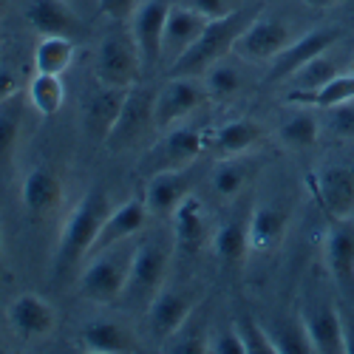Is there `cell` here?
Returning a JSON list of instances; mask_svg holds the SVG:
<instances>
[{
	"instance_id": "1",
	"label": "cell",
	"mask_w": 354,
	"mask_h": 354,
	"mask_svg": "<svg viewBox=\"0 0 354 354\" xmlns=\"http://www.w3.org/2000/svg\"><path fill=\"white\" fill-rule=\"evenodd\" d=\"M111 213V201L105 187H88L68 210L60 239H57V267H74L82 258L91 255V247L97 241V232Z\"/></svg>"
},
{
	"instance_id": "2",
	"label": "cell",
	"mask_w": 354,
	"mask_h": 354,
	"mask_svg": "<svg viewBox=\"0 0 354 354\" xmlns=\"http://www.w3.org/2000/svg\"><path fill=\"white\" fill-rule=\"evenodd\" d=\"M167 267H170V247H165L156 239L136 244L128 267V283L120 301H125L128 306L147 309L156 298V292L167 283Z\"/></svg>"
},
{
	"instance_id": "3",
	"label": "cell",
	"mask_w": 354,
	"mask_h": 354,
	"mask_svg": "<svg viewBox=\"0 0 354 354\" xmlns=\"http://www.w3.org/2000/svg\"><path fill=\"white\" fill-rule=\"evenodd\" d=\"M120 247L122 244L108 247V250H102V252L88 258L85 270L80 275V295L85 301L108 306V304H116L122 298L125 283H128V267H131L133 250L120 252Z\"/></svg>"
},
{
	"instance_id": "4",
	"label": "cell",
	"mask_w": 354,
	"mask_h": 354,
	"mask_svg": "<svg viewBox=\"0 0 354 354\" xmlns=\"http://www.w3.org/2000/svg\"><path fill=\"white\" fill-rule=\"evenodd\" d=\"M241 28L244 26H241L239 12L218 17V20H210L207 28L198 35V40L170 63L173 77H198V74H204L213 63L221 60L224 51H232V43H235V37H239Z\"/></svg>"
},
{
	"instance_id": "5",
	"label": "cell",
	"mask_w": 354,
	"mask_h": 354,
	"mask_svg": "<svg viewBox=\"0 0 354 354\" xmlns=\"http://www.w3.org/2000/svg\"><path fill=\"white\" fill-rule=\"evenodd\" d=\"M145 66L139 48L131 37V32H113L108 37H102L100 48H97V63H94V77L100 85L108 88H133L139 85Z\"/></svg>"
},
{
	"instance_id": "6",
	"label": "cell",
	"mask_w": 354,
	"mask_h": 354,
	"mask_svg": "<svg viewBox=\"0 0 354 354\" xmlns=\"http://www.w3.org/2000/svg\"><path fill=\"white\" fill-rule=\"evenodd\" d=\"M292 43L289 26L278 17H255L250 20L232 43V54L244 63H272L275 57Z\"/></svg>"
},
{
	"instance_id": "7",
	"label": "cell",
	"mask_w": 354,
	"mask_h": 354,
	"mask_svg": "<svg viewBox=\"0 0 354 354\" xmlns=\"http://www.w3.org/2000/svg\"><path fill=\"white\" fill-rule=\"evenodd\" d=\"M204 100H207V88H204V82H198L193 77L167 80L153 97V125H156V131L176 128L182 120H187Z\"/></svg>"
},
{
	"instance_id": "8",
	"label": "cell",
	"mask_w": 354,
	"mask_h": 354,
	"mask_svg": "<svg viewBox=\"0 0 354 354\" xmlns=\"http://www.w3.org/2000/svg\"><path fill=\"white\" fill-rule=\"evenodd\" d=\"M170 6L165 0H139V6L131 15V37L139 48L145 71H151L162 63L165 57V23H167Z\"/></svg>"
},
{
	"instance_id": "9",
	"label": "cell",
	"mask_w": 354,
	"mask_h": 354,
	"mask_svg": "<svg viewBox=\"0 0 354 354\" xmlns=\"http://www.w3.org/2000/svg\"><path fill=\"white\" fill-rule=\"evenodd\" d=\"M309 187L320 210L332 221L354 218V170L343 165L320 167L309 176Z\"/></svg>"
},
{
	"instance_id": "10",
	"label": "cell",
	"mask_w": 354,
	"mask_h": 354,
	"mask_svg": "<svg viewBox=\"0 0 354 354\" xmlns=\"http://www.w3.org/2000/svg\"><path fill=\"white\" fill-rule=\"evenodd\" d=\"M153 97L156 94H151L147 88H139V85L131 88L128 97H125V105H122L120 116H116V122L105 139L108 151H113V153L125 151V147L136 145L151 128H156L153 125Z\"/></svg>"
},
{
	"instance_id": "11",
	"label": "cell",
	"mask_w": 354,
	"mask_h": 354,
	"mask_svg": "<svg viewBox=\"0 0 354 354\" xmlns=\"http://www.w3.org/2000/svg\"><path fill=\"white\" fill-rule=\"evenodd\" d=\"M193 312H196L193 295L182 286L165 283L156 292V298L151 301V306L145 309V317H147V326H151V335L165 343L170 335H176L193 317Z\"/></svg>"
},
{
	"instance_id": "12",
	"label": "cell",
	"mask_w": 354,
	"mask_h": 354,
	"mask_svg": "<svg viewBox=\"0 0 354 354\" xmlns=\"http://www.w3.org/2000/svg\"><path fill=\"white\" fill-rule=\"evenodd\" d=\"M170 224H173V250L182 255H196L213 241L216 227L210 224L204 201L193 193L170 213Z\"/></svg>"
},
{
	"instance_id": "13",
	"label": "cell",
	"mask_w": 354,
	"mask_h": 354,
	"mask_svg": "<svg viewBox=\"0 0 354 354\" xmlns=\"http://www.w3.org/2000/svg\"><path fill=\"white\" fill-rule=\"evenodd\" d=\"M6 317L20 340H43L57 329V309L37 292H20L9 304Z\"/></svg>"
},
{
	"instance_id": "14",
	"label": "cell",
	"mask_w": 354,
	"mask_h": 354,
	"mask_svg": "<svg viewBox=\"0 0 354 354\" xmlns=\"http://www.w3.org/2000/svg\"><path fill=\"white\" fill-rule=\"evenodd\" d=\"M298 320L309 337L312 351L320 354H346L343 346V323H340V306L332 301H315L306 304L298 312Z\"/></svg>"
},
{
	"instance_id": "15",
	"label": "cell",
	"mask_w": 354,
	"mask_h": 354,
	"mask_svg": "<svg viewBox=\"0 0 354 354\" xmlns=\"http://www.w3.org/2000/svg\"><path fill=\"white\" fill-rule=\"evenodd\" d=\"M204 145H207V139H204L201 128H170L147 151L145 165L151 167V173L165 167H190L204 151Z\"/></svg>"
},
{
	"instance_id": "16",
	"label": "cell",
	"mask_w": 354,
	"mask_h": 354,
	"mask_svg": "<svg viewBox=\"0 0 354 354\" xmlns=\"http://www.w3.org/2000/svg\"><path fill=\"white\" fill-rule=\"evenodd\" d=\"M337 40H340V28H335V26H329V28H312V32L301 35L298 40H292L272 60L270 80L272 82L275 80H289L301 66H306L309 60H315V57H320V54H326Z\"/></svg>"
},
{
	"instance_id": "17",
	"label": "cell",
	"mask_w": 354,
	"mask_h": 354,
	"mask_svg": "<svg viewBox=\"0 0 354 354\" xmlns=\"http://www.w3.org/2000/svg\"><path fill=\"white\" fill-rule=\"evenodd\" d=\"M323 263L340 289H354V218H337L323 239Z\"/></svg>"
},
{
	"instance_id": "18",
	"label": "cell",
	"mask_w": 354,
	"mask_h": 354,
	"mask_svg": "<svg viewBox=\"0 0 354 354\" xmlns=\"http://www.w3.org/2000/svg\"><path fill=\"white\" fill-rule=\"evenodd\" d=\"M190 173L187 167H165L153 170L145 185V204L151 216H170L190 196Z\"/></svg>"
},
{
	"instance_id": "19",
	"label": "cell",
	"mask_w": 354,
	"mask_h": 354,
	"mask_svg": "<svg viewBox=\"0 0 354 354\" xmlns=\"http://www.w3.org/2000/svg\"><path fill=\"white\" fill-rule=\"evenodd\" d=\"M147 216L151 213H147L145 198H128L122 204H116V207H111V213L105 216V221H102V227L97 232L91 255H97V252H102L108 247H116V244H125L131 235H136L147 224Z\"/></svg>"
},
{
	"instance_id": "20",
	"label": "cell",
	"mask_w": 354,
	"mask_h": 354,
	"mask_svg": "<svg viewBox=\"0 0 354 354\" xmlns=\"http://www.w3.org/2000/svg\"><path fill=\"white\" fill-rule=\"evenodd\" d=\"M289 232V213L275 201H261L247 218L250 252H272L283 244Z\"/></svg>"
},
{
	"instance_id": "21",
	"label": "cell",
	"mask_w": 354,
	"mask_h": 354,
	"mask_svg": "<svg viewBox=\"0 0 354 354\" xmlns=\"http://www.w3.org/2000/svg\"><path fill=\"white\" fill-rule=\"evenodd\" d=\"M20 201L28 216L35 218H46L51 216L63 201V182L60 176L48 167H35L23 176L20 185Z\"/></svg>"
},
{
	"instance_id": "22",
	"label": "cell",
	"mask_w": 354,
	"mask_h": 354,
	"mask_svg": "<svg viewBox=\"0 0 354 354\" xmlns=\"http://www.w3.org/2000/svg\"><path fill=\"white\" fill-rule=\"evenodd\" d=\"M26 23L32 32H37V37H48V35L71 37L74 32H80V20L68 0H28Z\"/></svg>"
},
{
	"instance_id": "23",
	"label": "cell",
	"mask_w": 354,
	"mask_h": 354,
	"mask_svg": "<svg viewBox=\"0 0 354 354\" xmlns=\"http://www.w3.org/2000/svg\"><path fill=\"white\" fill-rule=\"evenodd\" d=\"M207 17L198 15L196 9L179 3V6H170L167 12V23H165V54L170 57V63L176 60L179 54H185L196 40L198 35L207 28Z\"/></svg>"
},
{
	"instance_id": "24",
	"label": "cell",
	"mask_w": 354,
	"mask_h": 354,
	"mask_svg": "<svg viewBox=\"0 0 354 354\" xmlns=\"http://www.w3.org/2000/svg\"><path fill=\"white\" fill-rule=\"evenodd\" d=\"M261 139H263V128L255 120H250V116H235V120L213 131V147L221 159L247 156L261 145Z\"/></svg>"
},
{
	"instance_id": "25",
	"label": "cell",
	"mask_w": 354,
	"mask_h": 354,
	"mask_svg": "<svg viewBox=\"0 0 354 354\" xmlns=\"http://www.w3.org/2000/svg\"><path fill=\"white\" fill-rule=\"evenodd\" d=\"M131 88H108V85H100L97 94L85 102V131L91 139H108L116 116H120L122 105H125V97H128Z\"/></svg>"
},
{
	"instance_id": "26",
	"label": "cell",
	"mask_w": 354,
	"mask_h": 354,
	"mask_svg": "<svg viewBox=\"0 0 354 354\" xmlns=\"http://www.w3.org/2000/svg\"><path fill=\"white\" fill-rule=\"evenodd\" d=\"M80 346L88 354H125L133 351V335L116 320H91L80 332Z\"/></svg>"
},
{
	"instance_id": "27",
	"label": "cell",
	"mask_w": 354,
	"mask_h": 354,
	"mask_svg": "<svg viewBox=\"0 0 354 354\" xmlns=\"http://www.w3.org/2000/svg\"><path fill=\"white\" fill-rule=\"evenodd\" d=\"M351 100H354V71L332 77L326 85H320L317 91H292L289 88V94H286V102H292V105H312V108H323V111L351 102Z\"/></svg>"
},
{
	"instance_id": "28",
	"label": "cell",
	"mask_w": 354,
	"mask_h": 354,
	"mask_svg": "<svg viewBox=\"0 0 354 354\" xmlns=\"http://www.w3.org/2000/svg\"><path fill=\"white\" fill-rule=\"evenodd\" d=\"M216 258L227 267H239V263L247 258L250 252V235H247V221H239V218H230V221H221L216 230H213V241H210Z\"/></svg>"
},
{
	"instance_id": "29",
	"label": "cell",
	"mask_w": 354,
	"mask_h": 354,
	"mask_svg": "<svg viewBox=\"0 0 354 354\" xmlns=\"http://www.w3.org/2000/svg\"><path fill=\"white\" fill-rule=\"evenodd\" d=\"M74 54H77L74 37H63V35L40 37L37 48H35V71L63 77L74 63Z\"/></svg>"
},
{
	"instance_id": "30",
	"label": "cell",
	"mask_w": 354,
	"mask_h": 354,
	"mask_svg": "<svg viewBox=\"0 0 354 354\" xmlns=\"http://www.w3.org/2000/svg\"><path fill=\"white\" fill-rule=\"evenodd\" d=\"M26 97L12 94L0 102V170H6L15 159L17 139H20V122H23V108Z\"/></svg>"
},
{
	"instance_id": "31",
	"label": "cell",
	"mask_w": 354,
	"mask_h": 354,
	"mask_svg": "<svg viewBox=\"0 0 354 354\" xmlns=\"http://www.w3.org/2000/svg\"><path fill=\"white\" fill-rule=\"evenodd\" d=\"M26 100L40 116H54V113H60V108L66 102V85L57 74L35 71V77L26 85Z\"/></svg>"
},
{
	"instance_id": "32",
	"label": "cell",
	"mask_w": 354,
	"mask_h": 354,
	"mask_svg": "<svg viewBox=\"0 0 354 354\" xmlns=\"http://www.w3.org/2000/svg\"><path fill=\"white\" fill-rule=\"evenodd\" d=\"M326 54H329V51H326ZM326 54L315 57V60H309L306 66H301L298 71H295V74L289 77L292 91H317L320 85H326L332 77H337V74H340L337 63L332 60V57H326Z\"/></svg>"
},
{
	"instance_id": "33",
	"label": "cell",
	"mask_w": 354,
	"mask_h": 354,
	"mask_svg": "<svg viewBox=\"0 0 354 354\" xmlns=\"http://www.w3.org/2000/svg\"><path fill=\"white\" fill-rule=\"evenodd\" d=\"M278 136H281V142L286 147H295V151H301V147H312L320 139V122L309 111H298L281 125Z\"/></svg>"
},
{
	"instance_id": "34",
	"label": "cell",
	"mask_w": 354,
	"mask_h": 354,
	"mask_svg": "<svg viewBox=\"0 0 354 354\" xmlns=\"http://www.w3.org/2000/svg\"><path fill=\"white\" fill-rule=\"evenodd\" d=\"M244 156L239 159H221L213 170V190L221 196V198H235L250 182V167L241 162Z\"/></svg>"
},
{
	"instance_id": "35",
	"label": "cell",
	"mask_w": 354,
	"mask_h": 354,
	"mask_svg": "<svg viewBox=\"0 0 354 354\" xmlns=\"http://www.w3.org/2000/svg\"><path fill=\"white\" fill-rule=\"evenodd\" d=\"M201 82H204V88H207L210 100H230L241 88V74H239V68H232L230 63L218 60V63H213L207 71H204Z\"/></svg>"
},
{
	"instance_id": "36",
	"label": "cell",
	"mask_w": 354,
	"mask_h": 354,
	"mask_svg": "<svg viewBox=\"0 0 354 354\" xmlns=\"http://www.w3.org/2000/svg\"><path fill=\"white\" fill-rule=\"evenodd\" d=\"M232 329L239 332L241 343H244V354H275V343L270 337V329L261 326V323L250 315L235 317Z\"/></svg>"
},
{
	"instance_id": "37",
	"label": "cell",
	"mask_w": 354,
	"mask_h": 354,
	"mask_svg": "<svg viewBox=\"0 0 354 354\" xmlns=\"http://www.w3.org/2000/svg\"><path fill=\"white\" fill-rule=\"evenodd\" d=\"M270 337L275 343V354H304V351H312L309 337H306V332L301 326V320L286 323V326H281L278 332L270 329Z\"/></svg>"
},
{
	"instance_id": "38",
	"label": "cell",
	"mask_w": 354,
	"mask_h": 354,
	"mask_svg": "<svg viewBox=\"0 0 354 354\" xmlns=\"http://www.w3.org/2000/svg\"><path fill=\"white\" fill-rule=\"evenodd\" d=\"M329 131L340 139H354V100L329 108Z\"/></svg>"
},
{
	"instance_id": "39",
	"label": "cell",
	"mask_w": 354,
	"mask_h": 354,
	"mask_svg": "<svg viewBox=\"0 0 354 354\" xmlns=\"http://www.w3.org/2000/svg\"><path fill=\"white\" fill-rule=\"evenodd\" d=\"M207 351H210V354H244V343H241L239 332L230 326V329L216 332V335L207 340Z\"/></svg>"
},
{
	"instance_id": "40",
	"label": "cell",
	"mask_w": 354,
	"mask_h": 354,
	"mask_svg": "<svg viewBox=\"0 0 354 354\" xmlns=\"http://www.w3.org/2000/svg\"><path fill=\"white\" fill-rule=\"evenodd\" d=\"M185 6L196 9L198 15H204L207 20H218V17H227L232 15V0H182Z\"/></svg>"
},
{
	"instance_id": "41",
	"label": "cell",
	"mask_w": 354,
	"mask_h": 354,
	"mask_svg": "<svg viewBox=\"0 0 354 354\" xmlns=\"http://www.w3.org/2000/svg\"><path fill=\"white\" fill-rule=\"evenodd\" d=\"M97 6L108 20L122 23V20H131L133 9L139 6V0H97Z\"/></svg>"
},
{
	"instance_id": "42",
	"label": "cell",
	"mask_w": 354,
	"mask_h": 354,
	"mask_svg": "<svg viewBox=\"0 0 354 354\" xmlns=\"http://www.w3.org/2000/svg\"><path fill=\"white\" fill-rule=\"evenodd\" d=\"M340 323H343V346L346 354H354V312L340 309Z\"/></svg>"
},
{
	"instance_id": "43",
	"label": "cell",
	"mask_w": 354,
	"mask_h": 354,
	"mask_svg": "<svg viewBox=\"0 0 354 354\" xmlns=\"http://www.w3.org/2000/svg\"><path fill=\"white\" fill-rule=\"evenodd\" d=\"M12 94H17V74L6 66H0V102Z\"/></svg>"
},
{
	"instance_id": "44",
	"label": "cell",
	"mask_w": 354,
	"mask_h": 354,
	"mask_svg": "<svg viewBox=\"0 0 354 354\" xmlns=\"http://www.w3.org/2000/svg\"><path fill=\"white\" fill-rule=\"evenodd\" d=\"M304 3L309 6V9H315V12H323V9H329V6H335L337 0H304Z\"/></svg>"
},
{
	"instance_id": "45",
	"label": "cell",
	"mask_w": 354,
	"mask_h": 354,
	"mask_svg": "<svg viewBox=\"0 0 354 354\" xmlns=\"http://www.w3.org/2000/svg\"><path fill=\"white\" fill-rule=\"evenodd\" d=\"M6 12H9V0H0V20L6 17Z\"/></svg>"
},
{
	"instance_id": "46",
	"label": "cell",
	"mask_w": 354,
	"mask_h": 354,
	"mask_svg": "<svg viewBox=\"0 0 354 354\" xmlns=\"http://www.w3.org/2000/svg\"><path fill=\"white\" fill-rule=\"evenodd\" d=\"M71 6H85V3H97V0H68Z\"/></svg>"
},
{
	"instance_id": "47",
	"label": "cell",
	"mask_w": 354,
	"mask_h": 354,
	"mask_svg": "<svg viewBox=\"0 0 354 354\" xmlns=\"http://www.w3.org/2000/svg\"><path fill=\"white\" fill-rule=\"evenodd\" d=\"M0 270H3V241H0Z\"/></svg>"
},
{
	"instance_id": "48",
	"label": "cell",
	"mask_w": 354,
	"mask_h": 354,
	"mask_svg": "<svg viewBox=\"0 0 354 354\" xmlns=\"http://www.w3.org/2000/svg\"><path fill=\"white\" fill-rule=\"evenodd\" d=\"M351 71H354V66H351Z\"/></svg>"
}]
</instances>
